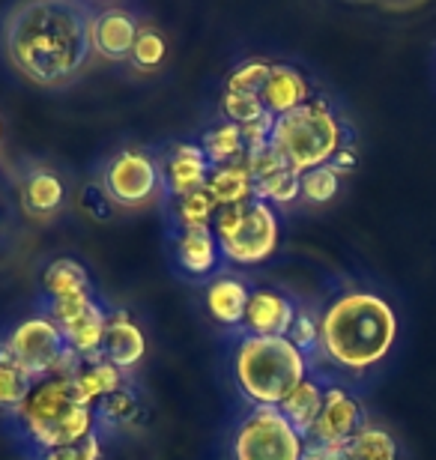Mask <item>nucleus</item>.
I'll return each mask as SVG.
<instances>
[{"mask_svg": "<svg viewBox=\"0 0 436 460\" xmlns=\"http://www.w3.org/2000/svg\"><path fill=\"white\" fill-rule=\"evenodd\" d=\"M99 9L87 0H24L0 15V51L24 81L63 90L85 78Z\"/></svg>", "mask_w": 436, "mask_h": 460, "instance_id": "obj_1", "label": "nucleus"}, {"mask_svg": "<svg viewBox=\"0 0 436 460\" xmlns=\"http://www.w3.org/2000/svg\"><path fill=\"white\" fill-rule=\"evenodd\" d=\"M397 341V314L379 293L347 290L320 314L323 356L335 367L361 374L379 365Z\"/></svg>", "mask_w": 436, "mask_h": 460, "instance_id": "obj_2", "label": "nucleus"}, {"mask_svg": "<svg viewBox=\"0 0 436 460\" xmlns=\"http://www.w3.org/2000/svg\"><path fill=\"white\" fill-rule=\"evenodd\" d=\"M13 428L22 434V443L33 457L51 448L81 443L96 430V416L78 394L76 376L51 374L33 383L31 394L13 416Z\"/></svg>", "mask_w": 436, "mask_h": 460, "instance_id": "obj_3", "label": "nucleus"}, {"mask_svg": "<svg viewBox=\"0 0 436 460\" xmlns=\"http://www.w3.org/2000/svg\"><path fill=\"white\" fill-rule=\"evenodd\" d=\"M308 374V358L290 338L239 335L234 349V380L254 407H281V401Z\"/></svg>", "mask_w": 436, "mask_h": 460, "instance_id": "obj_4", "label": "nucleus"}, {"mask_svg": "<svg viewBox=\"0 0 436 460\" xmlns=\"http://www.w3.org/2000/svg\"><path fill=\"white\" fill-rule=\"evenodd\" d=\"M269 144L284 159L287 168L296 173L323 168V164L335 159L341 146H347L344 126H341L338 114L332 111L326 99L317 96L290 114L275 117V128Z\"/></svg>", "mask_w": 436, "mask_h": 460, "instance_id": "obj_5", "label": "nucleus"}, {"mask_svg": "<svg viewBox=\"0 0 436 460\" xmlns=\"http://www.w3.org/2000/svg\"><path fill=\"white\" fill-rule=\"evenodd\" d=\"M212 230H216L221 257L227 263L254 266L263 263L278 248L281 225H278L275 207L252 198L236 207H221L212 218Z\"/></svg>", "mask_w": 436, "mask_h": 460, "instance_id": "obj_6", "label": "nucleus"}, {"mask_svg": "<svg viewBox=\"0 0 436 460\" xmlns=\"http://www.w3.org/2000/svg\"><path fill=\"white\" fill-rule=\"evenodd\" d=\"M0 353L22 367L33 383L51 374H76L81 367V358L72 353L60 326L45 314H31L9 329L0 338Z\"/></svg>", "mask_w": 436, "mask_h": 460, "instance_id": "obj_7", "label": "nucleus"}, {"mask_svg": "<svg viewBox=\"0 0 436 460\" xmlns=\"http://www.w3.org/2000/svg\"><path fill=\"white\" fill-rule=\"evenodd\" d=\"M230 455L234 460H302L305 439L278 407H252L234 430Z\"/></svg>", "mask_w": 436, "mask_h": 460, "instance_id": "obj_8", "label": "nucleus"}, {"mask_svg": "<svg viewBox=\"0 0 436 460\" xmlns=\"http://www.w3.org/2000/svg\"><path fill=\"white\" fill-rule=\"evenodd\" d=\"M99 186L108 191L117 209H138L159 198L162 171L156 153L147 146H123L99 168Z\"/></svg>", "mask_w": 436, "mask_h": 460, "instance_id": "obj_9", "label": "nucleus"}, {"mask_svg": "<svg viewBox=\"0 0 436 460\" xmlns=\"http://www.w3.org/2000/svg\"><path fill=\"white\" fill-rule=\"evenodd\" d=\"M365 425H368L365 407H361V403L352 398L347 389H341V385H326L320 419H317V425H314V430H311L308 443L347 446Z\"/></svg>", "mask_w": 436, "mask_h": 460, "instance_id": "obj_10", "label": "nucleus"}, {"mask_svg": "<svg viewBox=\"0 0 436 460\" xmlns=\"http://www.w3.org/2000/svg\"><path fill=\"white\" fill-rule=\"evenodd\" d=\"M156 162L162 171V191H168L174 200L207 189L212 164L200 144H171L165 153H156Z\"/></svg>", "mask_w": 436, "mask_h": 460, "instance_id": "obj_11", "label": "nucleus"}, {"mask_svg": "<svg viewBox=\"0 0 436 460\" xmlns=\"http://www.w3.org/2000/svg\"><path fill=\"white\" fill-rule=\"evenodd\" d=\"M18 198H22V209L31 218L51 222V218H58L69 204L67 177H63L58 168H51V164H33V168H27L22 173Z\"/></svg>", "mask_w": 436, "mask_h": 460, "instance_id": "obj_12", "label": "nucleus"}, {"mask_svg": "<svg viewBox=\"0 0 436 460\" xmlns=\"http://www.w3.org/2000/svg\"><path fill=\"white\" fill-rule=\"evenodd\" d=\"M141 31L144 24L138 13L126 6H105L96 13V24H93V51L108 63H126L132 58Z\"/></svg>", "mask_w": 436, "mask_h": 460, "instance_id": "obj_13", "label": "nucleus"}, {"mask_svg": "<svg viewBox=\"0 0 436 460\" xmlns=\"http://www.w3.org/2000/svg\"><path fill=\"white\" fill-rule=\"evenodd\" d=\"M296 311H299V305L287 293L272 288H254L239 332L261 338H287L293 329Z\"/></svg>", "mask_w": 436, "mask_h": 460, "instance_id": "obj_14", "label": "nucleus"}, {"mask_svg": "<svg viewBox=\"0 0 436 460\" xmlns=\"http://www.w3.org/2000/svg\"><path fill=\"white\" fill-rule=\"evenodd\" d=\"M174 261L182 275L189 279H209L221 266V248L212 225L198 227H176L174 234Z\"/></svg>", "mask_w": 436, "mask_h": 460, "instance_id": "obj_15", "label": "nucleus"}, {"mask_svg": "<svg viewBox=\"0 0 436 460\" xmlns=\"http://www.w3.org/2000/svg\"><path fill=\"white\" fill-rule=\"evenodd\" d=\"M147 353V335L144 329L129 317V311H111L108 329H105V341H102V358L111 362L117 371H123L126 376L141 365V358Z\"/></svg>", "mask_w": 436, "mask_h": 460, "instance_id": "obj_16", "label": "nucleus"}, {"mask_svg": "<svg viewBox=\"0 0 436 460\" xmlns=\"http://www.w3.org/2000/svg\"><path fill=\"white\" fill-rule=\"evenodd\" d=\"M311 84L302 75V69L290 66V63H272V72L266 78V87L261 93L263 108L272 117H284L296 111V108L311 102Z\"/></svg>", "mask_w": 436, "mask_h": 460, "instance_id": "obj_17", "label": "nucleus"}, {"mask_svg": "<svg viewBox=\"0 0 436 460\" xmlns=\"http://www.w3.org/2000/svg\"><path fill=\"white\" fill-rule=\"evenodd\" d=\"M252 284L236 275H216L207 281V311L216 323L227 329H243L248 299H252Z\"/></svg>", "mask_w": 436, "mask_h": 460, "instance_id": "obj_18", "label": "nucleus"}, {"mask_svg": "<svg viewBox=\"0 0 436 460\" xmlns=\"http://www.w3.org/2000/svg\"><path fill=\"white\" fill-rule=\"evenodd\" d=\"M96 416V430L99 434H117V430H135L144 421V401L132 380L120 385L117 392L105 394L102 401H96L93 407Z\"/></svg>", "mask_w": 436, "mask_h": 460, "instance_id": "obj_19", "label": "nucleus"}, {"mask_svg": "<svg viewBox=\"0 0 436 460\" xmlns=\"http://www.w3.org/2000/svg\"><path fill=\"white\" fill-rule=\"evenodd\" d=\"M42 299H69L81 296V293H93V279L85 263H78L76 257H58L42 270L40 279Z\"/></svg>", "mask_w": 436, "mask_h": 460, "instance_id": "obj_20", "label": "nucleus"}, {"mask_svg": "<svg viewBox=\"0 0 436 460\" xmlns=\"http://www.w3.org/2000/svg\"><path fill=\"white\" fill-rule=\"evenodd\" d=\"M323 394H326V389L320 385V380H314V376L308 374L281 401V407H278V410L284 412V419L290 421V425L296 428V434H299L302 439H308L314 425H317L320 410H323Z\"/></svg>", "mask_w": 436, "mask_h": 460, "instance_id": "obj_21", "label": "nucleus"}, {"mask_svg": "<svg viewBox=\"0 0 436 460\" xmlns=\"http://www.w3.org/2000/svg\"><path fill=\"white\" fill-rule=\"evenodd\" d=\"M207 191H209V198L216 200L218 209L252 200L254 198V177H252V171H248L245 159L234 162V164H221V168H212Z\"/></svg>", "mask_w": 436, "mask_h": 460, "instance_id": "obj_22", "label": "nucleus"}, {"mask_svg": "<svg viewBox=\"0 0 436 460\" xmlns=\"http://www.w3.org/2000/svg\"><path fill=\"white\" fill-rule=\"evenodd\" d=\"M200 150L203 155L209 159L212 168H221V164H234V162H243L245 159V141H243V128L236 123H225L207 128L200 135Z\"/></svg>", "mask_w": 436, "mask_h": 460, "instance_id": "obj_23", "label": "nucleus"}, {"mask_svg": "<svg viewBox=\"0 0 436 460\" xmlns=\"http://www.w3.org/2000/svg\"><path fill=\"white\" fill-rule=\"evenodd\" d=\"M123 383H129V376L123 371H117L111 362H105V358H99V362H85L76 374L78 394L87 407H96V401H102L111 392H117Z\"/></svg>", "mask_w": 436, "mask_h": 460, "instance_id": "obj_24", "label": "nucleus"}, {"mask_svg": "<svg viewBox=\"0 0 436 460\" xmlns=\"http://www.w3.org/2000/svg\"><path fill=\"white\" fill-rule=\"evenodd\" d=\"M344 452L350 460H397V443L388 430L365 425L344 446Z\"/></svg>", "mask_w": 436, "mask_h": 460, "instance_id": "obj_25", "label": "nucleus"}, {"mask_svg": "<svg viewBox=\"0 0 436 460\" xmlns=\"http://www.w3.org/2000/svg\"><path fill=\"white\" fill-rule=\"evenodd\" d=\"M302 195V173H296L290 168L272 173L266 180L254 182V198L263 200L269 207H287Z\"/></svg>", "mask_w": 436, "mask_h": 460, "instance_id": "obj_26", "label": "nucleus"}, {"mask_svg": "<svg viewBox=\"0 0 436 460\" xmlns=\"http://www.w3.org/2000/svg\"><path fill=\"white\" fill-rule=\"evenodd\" d=\"M31 389H33L31 376L0 353V412H9V416H13V412L24 403L27 394H31Z\"/></svg>", "mask_w": 436, "mask_h": 460, "instance_id": "obj_27", "label": "nucleus"}, {"mask_svg": "<svg viewBox=\"0 0 436 460\" xmlns=\"http://www.w3.org/2000/svg\"><path fill=\"white\" fill-rule=\"evenodd\" d=\"M102 305V299L93 293H81V296H69V299H40V314H45L51 323H58L60 329L76 323L78 317H85L87 311Z\"/></svg>", "mask_w": 436, "mask_h": 460, "instance_id": "obj_28", "label": "nucleus"}, {"mask_svg": "<svg viewBox=\"0 0 436 460\" xmlns=\"http://www.w3.org/2000/svg\"><path fill=\"white\" fill-rule=\"evenodd\" d=\"M269 72H272V63H269V60H261V58H252V60L239 63L236 69H230L227 84H225V93L261 96V93H263V87H266Z\"/></svg>", "mask_w": 436, "mask_h": 460, "instance_id": "obj_29", "label": "nucleus"}, {"mask_svg": "<svg viewBox=\"0 0 436 460\" xmlns=\"http://www.w3.org/2000/svg\"><path fill=\"white\" fill-rule=\"evenodd\" d=\"M218 207L216 200L209 198L207 189L194 191V195H185L180 200H174V225L176 227H198V225H212Z\"/></svg>", "mask_w": 436, "mask_h": 460, "instance_id": "obj_30", "label": "nucleus"}, {"mask_svg": "<svg viewBox=\"0 0 436 460\" xmlns=\"http://www.w3.org/2000/svg\"><path fill=\"white\" fill-rule=\"evenodd\" d=\"M165 58H168V42H165V36L156 31V27H144L129 63H132L138 72H156L165 63Z\"/></svg>", "mask_w": 436, "mask_h": 460, "instance_id": "obj_31", "label": "nucleus"}, {"mask_svg": "<svg viewBox=\"0 0 436 460\" xmlns=\"http://www.w3.org/2000/svg\"><path fill=\"white\" fill-rule=\"evenodd\" d=\"M76 207L85 218H93V222H102V225L114 222V216H117V204L108 198V191L99 186V180L85 182V186L78 189Z\"/></svg>", "mask_w": 436, "mask_h": 460, "instance_id": "obj_32", "label": "nucleus"}, {"mask_svg": "<svg viewBox=\"0 0 436 460\" xmlns=\"http://www.w3.org/2000/svg\"><path fill=\"white\" fill-rule=\"evenodd\" d=\"M338 186H341V177L329 164L323 168H314V171H305L302 173V200L305 204H329L332 198L338 195Z\"/></svg>", "mask_w": 436, "mask_h": 460, "instance_id": "obj_33", "label": "nucleus"}, {"mask_svg": "<svg viewBox=\"0 0 436 460\" xmlns=\"http://www.w3.org/2000/svg\"><path fill=\"white\" fill-rule=\"evenodd\" d=\"M290 341L302 349V356L308 358V367H311V358L323 353V344H320V317L314 311L302 308L296 311V320H293V329H290Z\"/></svg>", "mask_w": 436, "mask_h": 460, "instance_id": "obj_34", "label": "nucleus"}, {"mask_svg": "<svg viewBox=\"0 0 436 460\" xmlns=\"http://www.w3.org/2000/svg\"><path fill=\"white\" fill-rule=\"evenodd\" d=\"M221 114H225L230 123L248 126V123H254V119H261L266 114V108L261 102V96L225 93V96H221Z\"/></svg>", "mask_w": 436, "mask_h": 460, "instance_id": "obj_35", "label": "nucleus"}, {"mask_svg": "<svg viewBox=\"0 0 436 460\" xmlns=\"http://www.w3.org/2000/svg\"><path fill=\"white\" fill-rule=\"evenodd\" d=\"M102 457V434L93 430L90 437H85L81 443L51 448V452L40 455V460H99Z\"/></svg>", "mask_w": 436, "mask_h": 460, "instance_id": "obj_36", "label": "nucleus"}, {"mask_svg": "<svg viewBox=\"0 0 436 460\" xmlns=\"http://www.w3.org/2000/svg\"><path fill=\"white\" fill-rule=\"evenodd\" d=\"M245 164H248V171H252L254 182H257V180L272 177V173H278V171H284V168H287L281 155H278V153L272 150V144L257 146V150H248V153H245Z\"/></svg>", "mask_w": 436, "mask_h": 460, "instance_id": "obj_37", "label": "nucleus"}, {"mask_svg": "<svg viewBox=\"0 0 436 460\" xmlns=\"http://www.w3.org/2000/svg\"><path fill=\"white\" fill-rule=\"evenodd\" d=\"M239 128H243L245 153H248V150H257V146H266V144H269V137H272L275 117L266 111L261 119H254V123H248V126H239Z\"/></svg>", "mask_w": 436, "mask_h": 460, "instance_id": "obj_38", "label": "nucleus"}, {"mask_svg": "<svg viewBox=\"0 0 436 460\" xmlns=\"http://www.w3.org/2000/svg\"><path fill=\"white\" fill-rule=\"evenodd\" d=\"M302 460H350L344 446H317V443H308L305 446V455Z\"/></svg>", "mask_w": 436, "mask_h": 460, "instance_id": "obj_39", "label": "nucleus"}, {"mask_svg": "<svg viewBox=\"0 0 436 460\" xmlns=\"http://www.w3.org/2000/svg\"><path fill=\"white\" fill-rule=\"evenodd\" d=\"M329 168L335 171L338 177H341V173H350L352 168H356V150H352L350 144H347V146H341V150L335 153V159L329 162Z\"/></svg>", "mask_w": 436, "mask_h": 460, "instance_id": "obj_40", "label": "nucleus"}, {"mask_svg": "<svg viewBox=\"0 0 436 460\" xmlns=\"http://www.w3.org/2000/svg\"><path fill=\"white\" fill-rule=\"evenodd\" d=\"M0 141H4V119H0Z\"/></svg>", "mask_w": 436, "mask_h": 460, "instance_id": "obj_41", "label": "nucleus"}]
</instances>
